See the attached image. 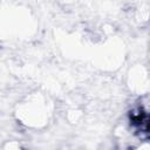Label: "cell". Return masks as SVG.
I'll return each mask as SVG.
<instances>
[{
	"label": "cell",
	"instance_id": "obj_1",
	"mask_svg": "<svg viewBox=\"0 0 150 150\" xmlns=\"http://www.w3.org/2000/svg\"><path fill=\"white\" fill-rule=\"evenodd\" d=\"M130 123L135 134L142 139H150V112L138 108L130 112Z\"/></svg>",
	"mask_w": 150,
	"mask_h": 150
}]
</instances>
